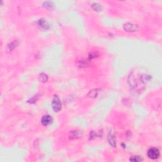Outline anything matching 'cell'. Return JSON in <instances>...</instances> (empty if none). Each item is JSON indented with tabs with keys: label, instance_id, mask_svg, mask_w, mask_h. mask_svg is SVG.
Segmentation results:
<instances>
[{
	"label": "cell",
	"instance_id": "obj_1",
	"mask_svg": "<svg viewBox=\"0 0 162 162\" xmlns=\"http://www.w3.org/2000/svg\"><path fill=\"white\" fill-rule=\"evenodd\" d=\"M52 108L55 112H58L62 109V103L58 96H54L52 101Z\"/></svg>",
	"mask_w": 162,
	"mask_h": 162
},
{
	"label": "cell",
	"instance_id": "obj_2",
	"mask_svg": "<svg viewBox=\"0 0 162 162\" xmlns=\"http://www.w3.org/2000/svg\"><path fill=\"white\" fill-rule=\"evenodd\" d=\"M147 154H148V158H150V159H156L159 158L160 153H159V149H158L157 148H151L148 151Z\"/></svg>",
	"mask_w": 162,
	"mask_h": 162
},
{
	"label": "cell",
	"instance_id": "obj_3",
	"mask_svg": "<svg viewBox=\"0 0 162 162\" xmlns=\"http://www.w3.org/2000/svg\"><path fill=\"white\" fill-rule=\"evenodd\" d=\"M108 141L109 144H110V146L113 148H115L116 144V137H115V135L114 132L112 130H110L108 134Z\"/></svg>",
	"mask_w": 162,
	"mask_h": 162
},
{
	"label": "cell",
	"instance_id": "obj_4",
	"mask_svg": "<svg viewBox=\"0 0 162 162\" xmlns=\"http://www.w3.org/2000/svg\"><path fill=\"white\" fill-rule=\"evenodd\" d=\"M124 29L125 31L127 32H135L138 30L139 27L137 24H132V23H127L124 25Z\"/></svg>",
	"mask_w": 162,
	"mask_h": 162
},
{
	"label": "cell",
	"instance_id": "obj_5",
	"mask_svg": "<svg viewBox=\"0 0 162 162\" xmlns=\"http://www.w3.org/2000/svg\"><path fill=\"white\" fill-rule=\"evenodd\" d=\"M52 122H53V118L49 115H44L41 118V123L44 126H47V125H49V124H51Z\"/></svg>",
	"mask_w": 162,
	"mask_h": 162
},
{
	"label": "cell",
	"instance_id": "obj_6",
	"mask_svg": "<svg viewBox=\"0 0 162 162\" xmlns=\"http://www.w3.org/2000/svg\"><path fill=\"white\" fill-rule=\"evenodd\" d=\"M82 136V132L80 130H73L70 132V139H76L80 138Z\"/></svg>",
	"mask_w": 162,
	"mask_h": 162
},
{
	"label": "cell",
	"instance_id": "obj_7",
	"mask_svg": "<svg viewBox=\"0 0 162 162\" xmlns=\"http://www.w3.org/2000/svg\"><path fill=\"white\" fill-rule=\"evenodd\" d=\"M19 43L17 40H15L11 42L10 43H9L7 46V48H6V50L7 51L10 52L12 50H13L18 45Z\"/></svg>",
	"mask_w": 162,
	"mask_h": 162
},
{
	"label": "cell",
	"instance_id": "obj_8",
	"mask_svg": "<svg viewBox=\"0 0 162 162\" xmlns=\"http://www.w3.org/2000/svg\"><path fill=\"white\" fill-rule=\"evenodd\" d=\"M39 25L44 29H48L49 28V25L48 22L43 19H40L39 20Z\"/></svg>",
	"mask_w": 162,
	"mask_h": 162
},
{
	"label": "cell",
	"instance_id": "obj_9",
	"mask_svg": "<svg viewBox=\"0 0 162 162\" xmlns=\"http://www.w3.org/2000/svg\"><path fill=\"white\" fill-rule=\"evenodd\" d=\"M90 59H81L80 61H79V63H78V66L80 67H88L90 65Z\"/></svg>",
	"mask_w": 162,
	"mask_h": 162
},
{
	"label": "cell",
	"instance_id": "obj_10",
	"mask_svg": "<svg viewBox=\"0 0 162 162\" xmlns=\"http://www.w3.org/2000/svg\"><path fill=\"white\" fill-rule=\"evenodd\" d=\"M99 93V90L97 89H92L91 91H89V92L88 93L87 96L89 97H91V98H94V97H96L98 95Z\"/></svg>",
	"mask_w": 162,
	"mask_h": 162
},
{
	"label": "cell",
	"instance_id": "obj_11",
	"mask_svg": "<svg viewBox=\"0 0 162 162\" xmlns=\"http://www.w3.org/2000/svg\"><path fill=\"white\" fill-rule=\"evenodd\" d=\"M48 79V77L46 73H40V75H39V80H40V82H47Z\"/></svg>",
	"mask_w": 162,
	"mask_h": 162
},
{
	"label": "cell",
	"instance_id": "obj_12",
	"mask_svg": "<svg viewBox=\"0 0 162 162\" xmlns=\"http://www.w3.org/2000/svg\"><path fill=\"white\" fill-rule=\"evenodd\" d=\"M92 8L94 11H99L101 10V6L99 4H98L97 3H94L92 5Z\"/></svg>",
	"mask_w": 162,
	"mask_h": 162
},
{
	"label": "cell",
	"instance_id": "obj_13",
	"mask_svg": "<svg viewBox=\"0 0 162 162\" xmlns=\"http://www.w3.org/2000/svg\"><path fill=\"white\" fill-rule=\"evenodd\" d=\"M130 161L134 162H139L143 161V158H141L139 156H133L130 157Z\"/></svg>",
	"mask_w": 162,
	"mask_h": 162
},
{
	"label": "cell",
	"instance_id": "obj_14",
	"mask_svg": "<svg viewBox=\"0 0 162 162\" xmlns=\"http://www.w3.org/2000/svg\"><path fill=\"white\" fill-rule=\"evenodd\" d=\"M44 6L47 8H51L53 6V4L51 1H46L44 3Z\"/></svg>",
	"mask_w": 162,
	"mask_h": 162
},
{
	"label": "cell",
	"instance_id": "obj_15",
	"mask_svg": "<svg viewBox=\"0 0 162 162\" xmlns=\"http://www.w3.org/2000/svg\"><path fill=\"white\" fill-rule=\"evenodd\" d=\"M96 56H97V54H96V53H94V52H92V53H91L89 54V59H93V58H96Z\"/></svg>",
	"mask_w": 162,
	"mask_h": 162
}]
</instances>
